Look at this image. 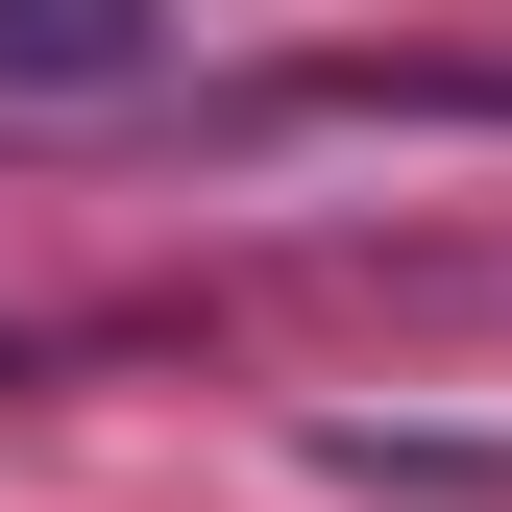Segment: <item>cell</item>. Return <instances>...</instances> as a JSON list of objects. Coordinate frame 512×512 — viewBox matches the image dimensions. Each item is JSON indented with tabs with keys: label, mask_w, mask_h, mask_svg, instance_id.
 I'll return each mask as SVG.
<instances>
[{
	"label": "cell",
	"mask_w": 512,
	"mask_h": 512,
	"mask_svg": "<svg viewBox=\"0 0 512 512\" xmlns=\"http://www.w3.org/2000/svg\"><path fill=\"white\" fill-rule=\"evenodd\" d=\"M171 0H0V98H147Z\"/></svg>",
	"instance_id": "1"
},
{
	"label": "cell",
	"mask_w": 512,
	"mask_h": 512,
	"mask_svg": "<svg viewBox=\"0 0 512 512\" xmlns=\"http://www.w3.org/2000/svg\"><path fill=\"white\" fill-rule=\"evenodd\" d=\"M342 122H512V49H391V74H317Z\"/></svg>",
	"instance_id": "2"
}]
</instances>
